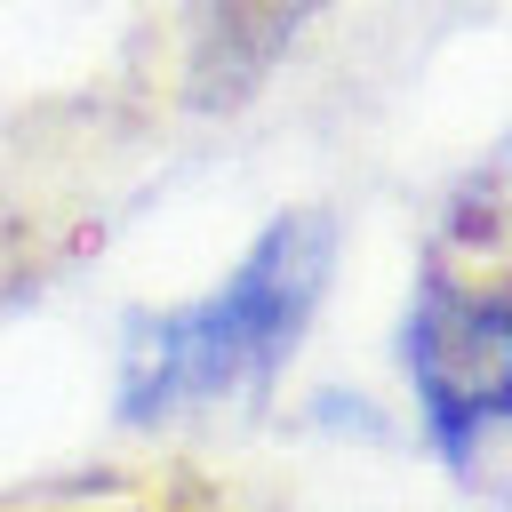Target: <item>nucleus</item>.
Masks as SVG:
<instances>
[{
    "mask_svg": "<svg viewBox=\"0 0 512 512\" xmlns=\"http://www.w3.org/2000/svg\"><path fill=\"white\" fill-rule=\"evenodd\" d=\"M328 0H200L192 8V88L208 104H232L248 80L272 72V56L312 24Z\"/></svg>",
    "mask_w": 512,
    "mask_h": 512,
    "instance_id": "nucleus-3",
    "label": "nucleus"
},
{
    "mask_svg": "<svg viewBox=\"0 0 512 512\" xmlns=\"http://www.w3.org/2000/svg\"><path fill=\"white\" fill-rule=\"evenodd\" d=\"M336 280V224L320 208H288L272 216L224 280H208L184 304L136 312L120 336V384L112 408L136 432L184 424V416H216V408H248L264 400L288 360L304 352L320 304Z\"/></svg>",
    "mask_w": 512,
    "mask_h": 512,
    "instance_id": "nucleus-2",
    "label": "nucleus"
},
{
    "mask_svg": "<svg viewBox=\"0 0 512 512\" xmlns=\"http://www.w3.org/2000/svg\"><path fill=\"white\" fill-rule=\"evenodd\" d=\"M392 360L424 456L456 488L512 504V168L440 216L400 304Z\"/></svg>",
    "mask_w": 512,
    "mask_h": 512,
    "instance_id": "nucleus-1",
    "label": "nucleus"
}]
</instances>
